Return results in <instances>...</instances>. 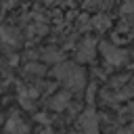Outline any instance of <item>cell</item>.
I'll return each instance as SVG.
<instances>
[{
  "label": "cell",
  "instance_id": "cell-3",
  "mask_svg": "<svg viewBox=\"0 0 134 134\" xmlns=\"http://www.w3.org/2000/svg\"><path fill=\"white\" fill-rule=\"evenodd\" d=\"M94 46H96V42H94L92 38L84 40V42L80 44V50L75 52V59H77V61H90L92 54H94Z\"/></svg>",
  "mask_w": 134,
  "mask_h": 134
},
{
  "label": "cell",
  "instance_id": "cell-11",
  "mask_svg": "<svg viewBox=\"0 0 134 134\" xmlns=\"http://www.w3.org/2000/svg\"><path fill=\"white\" fill-rule=\"evenodd\" d=\"M132 132H134V126H132Z\"/></svg>",
  "mask_w": 134,
  "mask_h": 134
},
{
  "label": "cell",
  "instance_id": "cell-4",
  "mask_svg": "<svg viewBox=\"0 0 134 134\" xmlns=\"http://www.w3.org/2000/svg\"><path fill=\"white\" fill-rule=\"evenodd\" d=\"M6 132H8V134H25V132H27V126H25V121H21L17 115H13V117H8V121H6Z\"/></svg>",
  "mask_w": 134,
  "mask_h": 134
},
{
  "label": "cell",
  "instance_id": "cell-7",
  "mask_svg": "<svg viewBox=\"0 0 134 134\" xmlns=\"http://www.w3.org/2000/svg\"><path fill=\"white\" fill-rule=\"evenodd\" d=\"M44 59H46V61H57V59H61V52L54 50V48H48V50L44 52Z\"/></svg>",
  "mask_w": 134,
  "mask_h": 134
},
{
  "label": "cell",
  "instance_id": "cell-10",
  "mask_svg": "<svg viewBox=\"0 0 134 134\" xmlns=\"http://www.w3.org/2000/svg\"><path fill=\"white\" fill-rule=\"evenodd\" d=\"M40 134H50V132H48V130H44V132H40Z\"/></svg>",
  "mask_w": 134,
  "mask_h": 134
},
{
  "label": "cell",
  "instance_id": "cell-2",
  "mask_svg": "<svg viewBox=\"0 0 134 134\" xmlns=\"http://www.w3.org/2000/svg\"><path fill=\"white\" fill-rule=\"evenodd\" d=\"M80 128H82L86 134H98V119H96V113H94V111H86V113L80 117Z\"/></svg>",
  "mask_w": 134,
  "mask_h": 134
},
{
  "label": "cell",
  "instance_id": "cell-8",
  "mask_svg": "<svg viewBox=\"0 0 134 134\" xmlns=\"http://www.w3.org/2000/svg\"><path fill=\"white\" fill-rule=\"evenodd\" d=\"M92 25H94V27H98V29H105V27L109 25V21H107V19H103V17H94V19H92Z\"/></svg>",
  "mask_w": 134,
  "mask_h": 134
},
{
  "label": "cell",
  "instance_id": "cell-1",
  "mask_svg": "<svg viewBox=\"0 0 134 134\" xmlns=\"http://www.w3.org/2000/svg\"><path fill=\"white\" fill-rule=\"evenodd\" d=\"M54 75L61 82H65L67 86H71V88H82V84H84V71L80 67H75V65H71V63L59 65L54 69Z\"/></svg>",
  "mask_w": 134,
  "mask_h": 134
},
{
  "label": "cell",
  "instance_id": "cell-5",
  "mask_svg": "<svg viewBox=\"0 0 134 134\" xmlns=\"http://www.w3.org/2000/svg\"><path fill=\"white\" fill-rule=\"evenodd\" d=\"M103 52H105V57H107L111 63H115V65L124 61V50H119V48H115V46L103 44Z\"/></svg>",
  "mask_w": 134,
  "mask_h": 134
},
{
  "label": "cell",
  "instance_id": "cell-9",
  "mask_svg": "<svg viewBox=\"0 0 134 134\" xmlns=\"http://www.w3.org/2000/svg\"><path fill=\"white\" fill-rule=\"evenodd\" d=\"M27 71H29V73H42L44 69H42L40 65H36V63H31V65H27Z\"/></svg>",
  "mask_w": 134,
  "mask_h": 134
},
{
  "label": "cell",
  "instance_id": "cell-6",
  "mask_svg": "<svg viewBox=\"0 0 134 134\" xmlns=\"http://www.w3.org/2000/svg\"><path fill=\"white\" fill-rule=\"evenodd\" d=\"M67 105H69V96H67L65 92H59V94H54V96H52V100H50V107H52V109H57V111L65 109Z\"/></svg>",
  "mask_w": 134,
  "mask_h": 134
}]
</instances>
